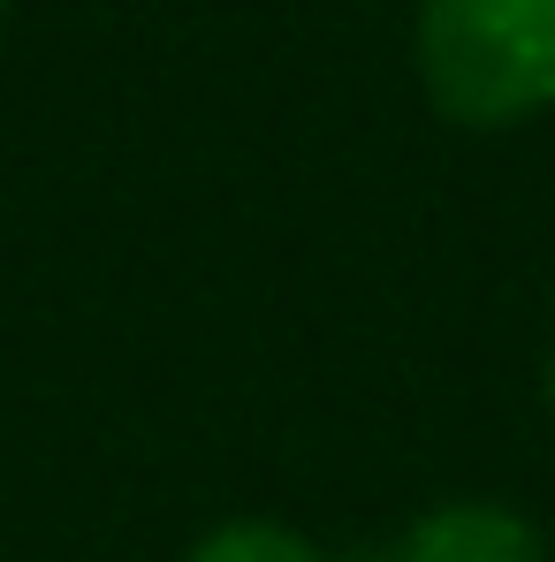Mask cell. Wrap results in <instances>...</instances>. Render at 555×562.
I'll list each match as a JSON object with an SVG mask.
<instances>
[{"mask_svg":"<svg viewBox=\"0 0 555 562\" xmlns=\"http://www.w3.org/2000/svg\"><path fill=\"white\" fill-rule=\"evenodd\" d=\"M351 562H403V548H373V555H351Z\"/></svg>","mask_w":555,"mask_h":562,"instance_id":"cell-4","label":"cell"},{"mask_svg":"<svg viewBox=\"0 0 555 562\" xmlns=\"http://www.w3.org/2000/svg\"><path fill=\"white\" fill-rule=\"evenodd\" d=\"M419 85L464 130H510L555 99V0H419Z\"/></svg>","mask_w":555,"mask_h":562,"instance_id":"cell-1","label":"cell"},{"mask_svg":"<svg viewBox=\"0 0 555 562\" xmlns=\"http://www.w3.org/2000/svg\"><path fill=\"white\" fill-rule=\"evenodd\" d=\"M396 548L403 562H541V532L495 502H442Z\"/></svg>","mask_w":555,"mask_h":562,"instance_id":"cell-2","label":"cell"},{"mask_svg":"<svg viewBox=\"0 0 555 562\" xmlns=\"http://www.w3.org/2000/svg\"><path fill=\"white\" fill-rule=\"evenodd\" d=\"M190 562H320V548L312 540H297L289 525H221V532H206L198 548H190Z\"/></svg>","mask_w":555,"mask_h":562,"instance_id":"cell-3","label":"cell"},{"mask_svg":"<svg viewBox=\"0 0 555 562\" xmlns=\"http://www.w3.org/2000/svg\"><path fill=\"white\" fill-rule=\"evenodd\" d=\"M548 403H555V358H548Z\"/></svg>","mask_w":555,"mask_h":562,"instance_id":"cell-5","label":"cell"},{"mask_svg":"<svg viewBox=\"0 0 555 562\" xmlns=\"http://www.w3.org/2000/svg\"><path fill=\"white\" fill-rule=\"evenodd\" d=\"M0 15H8V0H0Z\"/></svg>","mask_w":555,"mask_h":562,"instance_id":"cell-6","label":"cell"}]
</instances>
